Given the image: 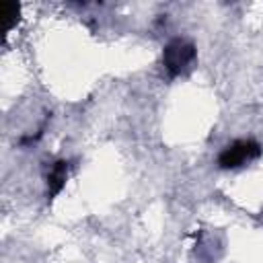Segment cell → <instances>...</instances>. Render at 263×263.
I'll list each match as a JSON object with an SVG mask.
<instances>
[{
    "label": "cell",
    "mask_w": 263,
    "mask_h": 263,
    "mask_svg": "<svg viewBox=\"0 0 263 263\" xmlns=\"http://www.w3.org/2000/svg\"><path fill=\"white\" fill-rule=\"evenodd\" d=\"M193 58H195V47H193V43H189L185 39H173L164 47V53H162V62L171 76L181 74Z\"/></svg>",
    "instance_id": "1"
},
{
    "label": "cell",
    "mask_w": 263,
    "mask_h": 263,
    "mask_svg": "<svg viewBox=\"0 0 263 263\" xmlns=\"http://www.w3.org/2000/svg\"><path fill=\"white\" fill-rule=\"evenodd\" d=\"M259 154H261V146L255 140H238V142L230 144L218 156V162H220L222 168H234V166L242 164L245 160L257 158Z\"/></svg>",
    "instance_id": "2"
},
{
    "label": "cell",
    "mask_w": 263,
    "mask_h": 263,
    "mask_svg": "<svg viewBox=\"0 0 263 263\" xmlns=\"http://www.w3.org/2000/svg\"><path fill=\"white\" fill-rule=\"evenodd\" d=\"M66 177H68V162L58 160L53 164V168L49 171V175H47V195H49V199H53L62 191V187L66 183Z\"/></svg>",
    "instance_id": "3"
},
{
    "label": "cell",
    "mask_w": 263,
    "mask_h": 263,
    "mask_svg": "<svg viewBox=\"0 0 263 263\" xmlns=\"http://www.w3.org/2000/svg\"><path fill=\"white\" fill-rule=\"evenodd\" d=\"M18 14H21V8L16 2H0V16H4L6 21V27H4L6 31H10L16 25Z\"/></svg>",
    "instance_id": "4"
}]
</instances>
